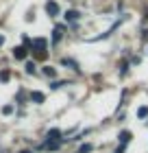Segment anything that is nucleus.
Masks as SVG:
<instances>
[{
	"mask_svg": "<svg viewBox=\"0 0 148 153\" xmlns=\"http://www.w3.org/2000/svg\"><path fill=\"white\" fill-rule=\"evenodd\" d=\"M31 48H33V53H35V57L44 59V57H46V48H48V42H46L44 37H37V39H33V42H31Z\"/></svg>",
	"mask_w": 148,
	"mask_h": 153,
	"instance_id": "1",
	"label": "nucleus"
},
{
	"mask_svg": "<svg viewBox=\"0 0 148 153\" xmlns=\"http://www.w3.org/2000/svg\"><path fill=\"white\" fill-rule=\"evenodd\" d=\"M46 13H48L50 18H54V16L59 13V4L52 2V0H48V2H46Z\"/></svg>",
	"mask_w": 148,
	"mask_h": 153,
	"instance_id": "2",
	"label": "nucleus"
},
{
	"mask_svg": "<svg viewBox=\"0 0 148 153\" xmlns=\"http://www.w3.org/2000/svg\"><path fill=\"white\" fill-rule=\"evenodd\" d=\"M13 57H15V59H26V46L13 48Z\"/></svg>",
	"mask_w": 148,
	"mask_h": 153,
	"instance_id": "3",
	"label": "nucleus"
},
{
	"mask_svg": "<svg viewBox=\"0 0 148 153\" xmlns=\"http://www.w3.org/2000/svg\"><path fill=\"white\" fill-rule=\"evenodd\" d=\"M46 138H48L46 142H59V138H61V131H59V129H52V131H48V136H46Z\"/></svg>",
	"mask_w": 148,
	"mask_h": 153,
	"instance_id": "4",
	"label": "nucleus"
},
{
	"mask_svg": "<svg viewBox=\"0 0 148 153\" xmlns=\"http://www.w3.org/2000/svg\"><path fill=\"white\" fill-rule=\"evenodd\" d=\"M31 101L39 105V103H44V101H46V96H44V92H31Z\"/></svg>",
	"mask_w": 148,
	"mask_h": 153,
	"instance_id": "5",
	"label": "nucleus"
},
{
	"mask_svg": "<svg viewBox=\"0 0 148 153\" xmlns=\"http://www.w3.org/2000/svg\"><path fill=\"white\" fill-rule=\"evenodd\" d=\"M118 138H120V142H122V144H129L131 142V131H122Z\"/></svg>",
	"mask_w": 148,
	"mask_h": 153,
	"instance_id": "6",
	"label": "nucleus"
},
{
	"mask_svg": "<svg viewBox=\"0 0 148 153\" xmlns=\"http://www.w3.org/2000/svg\"><path fill=\"white\" fill-rule=\"evenodd\" d=\"M61 33H63V26H57L54 33H52V44H57V42L61 39Z\"/></svg>",
	"mask_w": 148,
	"mask_h": 153,
	"instance_id": "7",
	"label": "nucleus"
},
{
	"mask_svg": "<svg viewBox=\"0 0 148 153\" xmlns=\"http://www.w3.org/2000/svg\"><path fill=\"white\" fill-rule=\"evenodd\" d=\"M44 74L50 76V79H54V74H57V70H54L52 66H44Z\"/></svg>",
	"mask_w": 148,
	"mask_h": 153,
	"instance_id": "8",
	"label": "nucleus"
},
{
	"mask_svg": "<svg viewBox=\"0 0 148 153\" xmlns=\"http://www.w3.org/2000/svg\"><path fill=\"white\" fill-rule=\"evenodd\" d=\"M66 20H70V22L79 20V11H68V13H66Z\"/></svg>",
	"mask_w": 148,
	"mask_h": 153,
	"instance_id": "9",
	"label": "nucleus"
},
{
	"mask_svg": "<svg viewBox=\"0 0 148 153\" xmlns=\"http://www.w3.org/2000/svg\"><path fill=\"white\" fill-rule=\"evenodd\" d=\"M59 147H61V142H46V149L48 151H57Z\"/></svg>",
	"mask_w": 148,
	"mask_h": 153,
	"instance_id": "10",
	"label": "nucleus"
},
{
	"mask_svg": "<svg viewBox=\"0 0 148 153\" xmlns=\"http://www.w3.org/2000/svg\"><path fill=\"white\" fill-rule=\"evenodd\" d=\"M9 70H2V72H0V81H2V83H7V81H9Z\"/></svg>",
	"mask_w": 148,
	"mask_h": 153,
	"instance_id": "11",
	"label": "nucleus"
},
{
	"mask_svg": "<svg viewBox=\"0 0 148 153\" xmlns=\"http://www.w3.org/2000/svg\"><path fill=\"white\" fill-rule=\"evenodd\" d=\"M137 116H139V118H146V116H148V107H139V109H137Z\"/></svg>",
	"mask_w": 148,
	"mask_h": 153,
	"instance_id": "12",
	"label": "nucleus"
},
{
	"mask_svg": "<svg viewBox=\"0 0 148 153\" xmlns=\"http://www.w3.org/2000/svg\"><path fill=\"white\" fill-rule=\"evenodd\" d=\"M35 68H37V66H35L33 61H29V64H26V72H29V74H33V72H35Z\"/></svg>",
	"mask_w": 148,
	"mask_h": 153,
	"instance_id": "13",
	"label": "nucleus"
},
{
	"mask_svg": "<svg viewBox=\"0 0 148 153\" xmlns=\"http://www.w3.org/2000/svg\"><path fill=\"white\" fill-rule=\"evenodd\" d=\"M91 151V144H83V147L79 149V153H89Z\"/></svg>",
	"mask_w": 148,
	"mask_h": 153,
	"instance_id": "14",
	"label": "nucleus"
},
{
	"mask_svg": "<svg viewBox=\"0 0 148 153\" xmlns=\"http://www.w3.org/2000/svg\"><path fill=\"white\" fill-rule=\"evenodd\" d=\"M63 66H72V68H76V70H79V66H76L72 59H63Z\"/></svg>",
	"mask_w": 148,
	"mask_h": 153,
	"instance_id": "15",
	"label": "nucleus"
},
{
	"mask_svg": "<svg viewBox=\"0 0 148 153\" xmlns=\"http://www.w3.org/2000/svg\"><path fill=\"white\" fill-rule=\"evenodd\" d=\"M13 112V105H4L2 107V114H11Z\"/></svg>",
	"mask_w": 148,
	"mask_h": 153,
	"instance_id": "16",
	"label": "nucleus"
},
{
	"mask_svg": "<svg viewBox=\"0 0 148 153\" xmlns=\"http://www.w3.org/2000/svg\"><path fill=\"white\" fill-rule=\"evenodd\" d=\"M116 153H124V144H120V147L116 149Z\"/></svg>",
	"mask_w": 148,
	"mask_h": 153,
	"instance_id": "17",
	"label": "nucleus"
},
{
	"mask_svg": "<svg viewBox=\"0 0 148 153\" xmlns=\"http://www.w3.org/2000/svg\"><path fill=\"white\" fill-rule=\"evenodd\" d=\"M4 44V35H0V46H2Z\"/></svg>",
	"mask_w": 148,
	"mask_h": 153,
	"instance_id": "18",
	"label": "nucleus"
},
{
	"mask_svg": "<svg viewBox=\"0 0 148 153\" xmlns=\"http://www.w3.org/2000/svg\"><path fill=\"white\" fill-rule=\"evenodd\" d=\"M22 153H31V151H22Z\"/></svg>",
	"mask_w": 148,
	"mask_h": 153,
	"instance_id": "19",
	"label": "nucleus"
}]
</instances>
